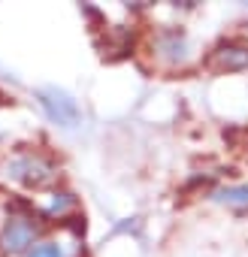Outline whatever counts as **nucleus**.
Masks as SVG:
<instances>
[{
  "instance_id": "0eeeda50",
  "label": "nucleus",
  "mask_w": 248,
  "mask_h": 257,
  "mask_svg": "<svg viewBox=\"0 0 248 257\" xmlns=\"http://www.w3.org/2000/svg\"><path fill=\"white\" fill-rule=\"evenodd\" d=\"M28 257H67V248L61 242H40L28 251Z\"/></svg>"
},
{
  "instance_id": "423d86ee",
  "label": "nucleus",
  "mask_w": 248,
  "mask_h": 257,
  "mask_svg": "<svg viewBox=\"0 0 248 257\" xmlns=\"http://www.w3.org/2000/svg\"><path fill=\"white\" fill-rule=\"evenodd\" d=\"M212 200L230 209H248V185H227L212 191Z\"/></svg>"
},
{
  "instance_id": "7ed1b4c3",
  "label": "nucleus",
  "mask_w": 248,
  "mask_h": 257,
  "mask_svg": "<svg viewBox=\"0 0 248 257\" xmlns=\"http://www.w3.org/2000/svg\"><path fill=\"white\" fill-rule=\"evenodd\" d=\"M152 49H155V55H158L164 64H170V67L185 64V61L191 58V40H188V34H185L182 28H161V31L155 34V40H152Z\"/></svg>"
},
{
  "instance_id": "f257e3e1",
  "label": "nucleus",
  "mask_w": 248,
  "mask_h": 257,
  "mask_svg": "<svg viewBox=\"0 0 248 257\" xmlns=\"http://www.w3.org/2000/svg\"><path fill=\"white\" fill-rule=\"evenodd\" d=\"M37 100H40V106H43V112L49 115L52 124L67 127V131H73V127L82 124V109H79V103H76L64 88L46 85V88L37 91Z\"/></svg>"
},
{
  "instance_id": "6e6552de",
  "label": "nucleus",
  "mask_w": 248,
  "mask_h": 257,
  "mask_svg": "<svg viewBox=\"0 0 248 257\" xmlns=\"http://www.w3.org/2000/svg\"><path fill=\"white\" fill-rule=\"evenodd\" d=\"M73 206H76V197H73V194H55L46 212H49V215H64V212L73 209Z\"/></svg>"
},
{
  "instance_id": "20e7f679",
  "label": "nucleus",
  "mask_w": 248,
  "mask_h": 257,
  "mask_svg": "<svg viewBox=\"0 0 248 257\" xmlns=\"http://www.w3.org/2000/svg\"><path fill=\"white\" fill-rule=\"evenodd\" d=\"M206 67L215 73H242L248 70V46L239 40H224L209 52Z\"/></svg>"
},
{
  "instance_id": "39448f33",
  "label": "nucleus",
  "mask_w": 248,
  "mask_h": 257,
  "mask_svg": "<svg viewBox=\"0 0 248 257\" xmlns=\"http://www.w3.org/2000/svg\"><path fill=\"white\" fill-rule=\"evenodd\" d=\"M40 227H34L28 218H10L4 224V233H0V248L7 254H22V251H31L34 239H37Z\"/></svg>"
},
{
  "instance_id": "f03ea898",
  "label": "nucleus",
  "mask_w": 248,
  "mask_h": 257,
  "mask_svg": "<svg viewBox=\"0 0 248 257\" xmlns=\"http://www.w3.org/2000/svg\"><path fill=\"white\" fill-rule=\"evenodd\" d=\"M10 176L28 188H46L58 179V167L46 161L43 155H19L10 164Z\"/></svg>"
}]
</instances>
